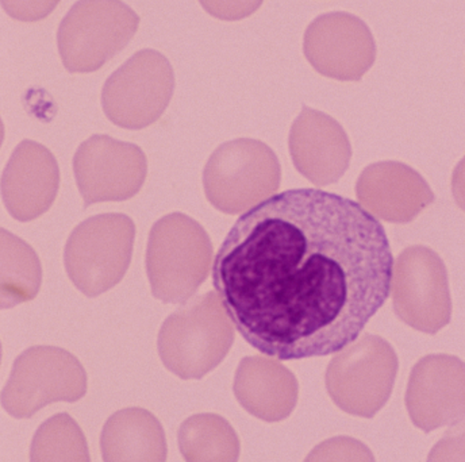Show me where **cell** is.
<instances>
[{"instance_id": "obj_11", "label": "cell", "mask_w": 465, "mask_h": 462, "mask_svg": "<svg viewBox=\"0 0 465 462\" xmlns=\"http://www.w3.org/2000/svg\"><path fill=\"white\" fill-rule=\"evenodd\" d=\"M74 172L87 209L102 202H124L140 192L148 174V162L140 146L93 135L74 157Z\"/></svg>"}, {"instance_id": "obj_23", "label": "cell", "mask_w": 465, "mask_h": 462, "mask_svg": "<svg viewBox=\"0 0 465 462\" xmlns=\"http://www.w3.org/2000/svg\"><path fill=\"white\" fill-rule=\"evenodd\" d=\"M426 462H465V420L444 434L431 447Z\"/></svg>"}, {"instance_id": "obj_2", "label": "cell", "mask_w": 465, "mask_h": 462, "mask_svg": "<svg viewBox=\"0 0 465 462\" xmlns=\"http://www.w3.org/2000/svg\"><path fill=\"white\" fill-rule=\"evenodd\" d=\"M234 325L214 290L191 299L163 323L157 339L160 359L183 380H199L228 356Z\"/></svg>"}, {"instance_id": "obj_19", "label": "cell", "mask_w": 465, "mask_h": 462, "mask_svg": "<svg viewBox=\"0 0 465 462\" xmlns=\"http://www.w3.org/2000/svg\"><path fill=\"white\" fill-rule=\"evenodd\" d=\"M185 462H238L241 442L225 418L196 414L185 419L177 433Z\"/></svg>"}, {"instance_id": "obj_14", "label": "cell", "mask_w": 465, "mask_h": 462, "mask_svg": "<svg viewBox=\"0 0 465 462\" xmlns=\"http://www.w3.org/2000/svg\"><path fill=\"white\" fill-rule=\"evenodd\" d=\"M289 148L296 171L317 187L336 184L351 165V145L344 127L307 106L291 126Z\"/></svg>"}, {"instance_id": "obj_12", "label": "cell", "mask_w": 465, "mask_h": 462, "mask_svg": "<svg viewBox=\"0 0 465 462\" xmlns=\"http://www.w3.org/2000/svg\"><path fill=\"white\" fill-rule=\"evenodd\" d=\"M303 54L310 65L339 82H360L376 61V43L368 25L347 11L317 16L307 26Z\"/></svg>"}, {"instance_id": "obj_17", "label": "cell", "mask_w": 465, "mask_h": 462, "mask_svg": "<svg viewBox=\"0 0 465 462\" xmlns=\"http://www.w3.org/2000/svg\"><path fill=\"white\" fill-rule=\"evenodd\" d=\"M232 391L243 409L268 423L287 419L298 405L299 384L295 375L270 357L241 359Z\"/></svg>"}, {"instance_id": "obj_4", "label": "cell", "mask_w": 465, "mask_h": 462, "mask_svg": "<svg viewBox=\"0 0 465 462\" xmlns=\"http://www.w3.org/2000/svg\"><path fill=\"white\" fill-rule=\"evenodd\" d=\"M282 167L259 140L238 138L215 149L203 170L207 201L223 214L249 211L279 190Z\"/></svg>"}, {"instance_id": "obj_16", "label": "cell", "mask_w": 465, "mask_h": 462, "mask_svg": "<svg viewBox=\"0 0 465 462\" xmlns=\"http://www.w3.org/2000/svg\"><path fill=\"white\" fill-rule=\"evenodd\" d=\"M60 187L54 154L35 141L25 140L11 154L2 177L3 202L21 222H30L51 209Z\"/></svg>"}, {"instance_id": "obj_9", "label": "cell", "mask_w": 465, "mask_h": 462, "mask_svg": "<svg viewBox=\"0 0 465 462\" xmlns=\"http://www.w3.org/2000/svg\"><path fill=\"white\" fill-rule=\"evenodd\" d=\"M173 91L174 74L168 58L153 49H143L104 83L102 107L116 126L145 129L164 114Z\"/></svg>"}, {"instance_id": "obj_18", "label": "cell", "mask_w": 465, "mask_h": 462, "mask_svg": "<svg viewBox=\"0 0 465 462\" xmlns=\"http://www.w3.org/2000/svg\"><path fill=\"white\" fill-rule=\"evenodd\" d=\"M104 462H167L168 445L160 420L148 409L124 408L104 423Z\"/></svg>"}, {"instance_id": "obj_20", "label": "cell", "mask_w": 465, "mask_h": 462, "mask_svg": "<svg viewBox=\"0 0 465 462\" xmlns=\"http://www.w3.org/2000/svg\"><path fill=\"white\" fill-rule=\"evenodd\" d=\"M43 270L35 251L25 241L2 231V307L32 300L40 290Z\"/></svg>"}, {"instance_id": "obj_8", "label": "cell", "mask_w": 465, "mask_h": 462, "mask_svg": "<svg viewBox=\"0 0 465 462\" xmlns=\"http://www.w3.org/2000/svg\"><path fill=\"white\" fill-rule=\"evenodd\" d=\"M87 388V373L74 354L56 347H33L14 361L2 406L11 417L29 419L52 403L79 402Z\"/></svg>"}, {"instance_id": "obj_22", "label": "cell", "mask_w": 465, "mask_h": 462, "mask_svg": "<svg viewBox=\"0 0 465 462\" xmlns=\"http://www.w3.org/2000/svg\"><path fill=\"white\" fill-rule=\"evenodd\" d=\"M304 462H376L367 445L351 437L326 439L314 447Z\"/></svg>"}, {"instance_id": "obj_5", "label": "cell", "mask_w": 465, "mask_h": 462, "mask_svg": "<svg viewBox=\"0 0 465 462\" xmlns=\"http://www.w3.org/2000/svg\"><path fill=\"white\" fill-rule=\"evenodd\" d=\"M135 226L124 214H101L76 226L64 249L72 283L96 298L121 283L132 262Z\"/></svg>"}, {"instance_id": "obj_1", "label": "cell", "mask_w": 465, "mask_h": 462, "mask_svg": "<svg viewBox=\"0 0 465 462\" xmlns=\"http://www.w3.org/2000/svg\"><path fill=\"white\" fill-rule=\"evenodd\" d=\"M394 264L383 225L361 204L296 188L238 218L213 286L252 348L290 361L353 344L389 299Z\"/></svg>"}, {"instance_id": "obj_21", "label": "cell", "mask_w": 465, "mask_h": 462, "mask_svg": "<svg viewBox=\"0 0 465 462\" xmlns=\"http://www.w3.org/2000/svg\"><path fill=\"white\" fill-rule=\"evenodd\" d=\"M30 462H91L87 439L71 415H54L38 428Z\"/></svg>"}, {"instance_id": "obj_25", "label": "cell", "mask_w": 465, "mask_h": 462, "mask_svg": "<svg viewBox=\"0 0 465 462\" xmlns=\"http://www.w3.org/2000/svg\"><path fill=\"white\" fill-rule=\"evenodd\" d=\"M3 10L16 21L38 22L54 13L61 0H0Z\"/></svg>"}, {"instance_id": "obj_7", "label": "cell", "mask_w": 465, "mask_h": 462, "mask_svg": "<svg viewBox=\"0 0 465 462\" xmlns=\"http://www.w3.org/2000/svg\"><path fill=\"white\" fill-rule=\"evenodd\" d=\"M398 370L394 348L381 337L364 334L329 362L326 389L342 411L371 419L391 398Z\"/></svg>"}, {"instance_id": "obj_26", "label": "cell", "mask_w": 465, "mask_h": 462, "mask_svg": "<svg viewBox=\"0 0 465 462\" xmlns=\"http://www.w3.org/2000/svg\"><path fill=\"white\" fill-rule=\"evenodd\" d=\"M450 184H452V195L456 204L465 212V156L453 170Z\"/></svg>"}, {"instance_id": "obj_13", "label": "cell", "mask_w": 465, "mask_h": 462, "mask_svg": "<svg viewBox=\"0 0 465 462\" xmlns=\"http://www.w3.org/2000/svg\"><path fill=\"white\" fill-rule=\"evenodd\" d=\"M415 428L426 434L465 419V362L450 354H429L412 367L405 398Z\"/></svg>"}, {"instance_id": "obj_24", "label": "cell", "mask_w": 465, "mask_h": 462, "mask_svg": "<svg viewBox=\"0 0 465 462\" xmlns=\"http://www.w3.org/2000/svg\"><path fill=\"white\" fill-rule=\"evenodd\" d=\"M207 14L220 21H242L253 15L264 0H199Z\"/></svg>"}, {"instance_id": "obj_3", "label": "cell", "mask_w": 465, "mask_h": 462, "mask_svg": "<svg viewBox=\"0 0 465 462\" xmlns=\"http://www.w3.org/2000/svg\"><path fill=\"white\" fill-rule=\"evenodd\" d=\"M213 264V243L195 220L165 215L149 232L146 273L154 298L185 304L204 283Z\"/></svg>"}, {"instance_id": "obj_15", "label": "cell", "mask_w": 465, "mask_h": 462, "mask_svg": "<svg viewBox=\"0 0 465 462\" xmlns=\"http://www.w3.org/2000/svg\"><path fill=\"white\" fill-rule=\"evenodd\" d=\"M356 195L373 217L397 225L412 222L436 201L425 177L400 162L368 165L357 179Z\"/></svg>"}, {"instance_id": "obj_6", "label": "cell", "mask_w": 465, "mask_h": 462, "mask_svg": "<svg viewBox=\"0 0 465 462\" xmlns=\"http://www.w3.org/2000/svg\"><path fill=\"white\" fill-rule=\"evenodd\" d=\"M140 16L121 0H79L58 27V52L71 74L98 71L126 48Z\"/></svg>"}, {"instance_id": "obj_10", "label": "cell", "mask_w": 465, "mask_h": 462, "mask_svg": "<svg viewBox=\"0 0 465 462\" xmlns=\"http://www.w3.org/2000/svg\"><path fill=\"white\" fill-rule=\"evenodd\" d=\"M392 278V307L402 322L429 336L450 325L453 306L447 265L433 249L406 248Z\"/></svg>"}]
</instances>
